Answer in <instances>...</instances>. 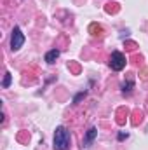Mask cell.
I'll list each match as a JSON object with an SVG mask.
<instances>
[{
    "label": "cell",
    "instance_id": "obj_1",
    "mask_svg": "<svg viewBox=\"0 0 148 150\" xmlns=\"http://www.w3.org/2000/svg\"><path fill=\"white\" fill-rule=\"evenodd\" d=\"M72 143V136L70 131L65 126H58L54 131V138H52V149L54 150H68Z\"/></svg>",
    "mask_w": 148,
    "mask_h": 150
},
{
    "label": "cell",
    "instance_id": "obj_2",
    "mask_svg": "<svg viewBox=\"0 0 148 150\" xmlns=\"http://www.w3.org/2000/svg\"><path fill=\"white\" fill-rule=\"evenodd\" d=\"M125 63H127V59H125V56H124L120 51H113V52H111L108 65H110V68L113 72H122V70L125 68Z\"/></svg>",
    "mask_w": 148,
    "mask_h": 150
},
{
    "label": "cell",
    "instance_id": "obj_3",
    "mask_svg": "<svg viewBox=\"0 0 148 150\" xmlns=\"http://www.w3.org/2000/svg\"><path fill=\"white\" fill-rule=\"evenodd\" d=\"M25 33L21 32V28L19 26H14L12 28V33H11V51L12 52H16V51H19L23 45H25Z\"/></svg>",
    "mask_w": 148,
    "mask_h": 150
},
{
    "label": "cell",
    "instance_id": "obj_4",
    "mask_svg": "<svg viewBox=\"0 0 148 150\" xmlns=\"http://www.w3.org/2000/svg\"><path fill=\"white\" fill-rule=\"evenodd\" d=\"M96 138H98V129L92 126V127H89V129L85 131V136H84V143H82V147H84V149H89V147L94 143Z\"/></svg>",
    "mask_w": 148,
    "mask_h": 150
},
{
    "label": "cell",
    "instance_id": "obj_5",
    "mask_svg": "<svg viewBox=\"0 0 148 150\" xmlns=\"http://www.w3.org/2000/svg\"><path fill=\"white\" fill-rule=\"evenodd\" d=\"M59 54H61V51H59V49H51V51H47V52H45L44 59H45V63L54 65V63H56V59L59 58Z\"/></svg>",
    "mask_w": 148,
    "mask_h": 150
},
{
    "label": "cell",
    "instance_id": "obj_6",
    "mask_svg": "<svg viewBox=\"0 0 148 150\" xmlns=\"http://www.w3.org/2000/svg\"><path fill=\"white\" fill-rule=\"evenodd\" d=\"M132 89H134V80H132V77H127V80L122 82V93L125 96H129L132 93Z\"/></svg>",
    "mask_w": 148,
    "mask_h": 150
},
{
    "label": "cell",
    "instance_id": "obj_7",
    "mask_svg": "<svg viewBox=\"0 0 148 150\" xmlns=\"http://www.w3.org/2000/svg\"><path fill=\"white\" fill-rule=\"evenodd\" d=\"M11 82H12V75H11V72H5L4 80H2V87H9V86H11Z\"/></svg>",
    "mask_w": 148,
    "mask_h": 150
},
{
    "label": "cell",
    "instance_id": "obj_8",
    "mask_svg": "<svg viewBox=\"0 0 148 150\" xmlns=\"http://www.w3.org/2000/svg\"><path fill=\"white\" fill-rule=\"evenodd\" d=\"M85 94H87V91H82V93H78V94L73 98V103H75V105H77V103H78L82 98H85Z\"/></svg>",
    "mask_w": 148,
    "mask_h": 150
},
{
    "label": "cell",
    "instance_id": "obj_9",
    "mask_svg": "<svg viewBox=\"0 0 148 150\" xmlns=\"http://www.w3.org/2000/svg\"><path fill=\"white\" fill-rule=\"evenodd\" d=\"M129 138V133H124V131H120L118 134H117V140L118 142H124V140H127Z\"/></svg>",
    "mask_w": 148,
    "mask_h": 150
}]
</instances>
